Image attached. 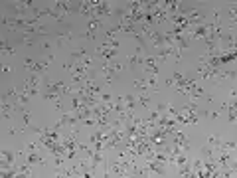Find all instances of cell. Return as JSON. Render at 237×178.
<instances>
[{"instance_id": "ba28073f", "label": "cell", "mask_w": 237, "mask_h": 178, "mask_svg": "<svg viewBox=\"0 0 237 178\" xmlns=\"http://www.w3.org/2000/svg\"><path fill=\"white\" fill-rule=\"evenodd\" d=\"M2 71H4V73H12V67L10 65H2Z\"/></svg>"}, {"instance_id": "52a82bcc", "label": "cell", "mask_w": 237, "mask_h": 178, "mask_svg": "<svg viewBox=\"0 0 237 178\" xmlns=\"http://www.w3.org/2000/svg\"><path fill=\"white\" fill-rule=\"evenodd\" d=\"M164 109H166V105H164V103H158V105H156V111H158V113H162Z\"/></svg>"}, {"instance_id": "7a4b0ae2", "label": "cell", "mask_w": 237, "mask_h": 178, "mask_svg": "<svg viewBox=\"0 0 237 178\" xmlns=\"http://www.w3.org/2000/svg\"><path fill=\"white\" fill-rule=\"evenodd\" d=\"M85 56H89L85 47H77V49H73V52H71V58H85Z\"/></svg>"}, {"instance_id": "8992f818", "label": "cell", "mask_w": 237, "mask_h": 178, "mask_svg": "<svg viewBox=\"0 0 237 178\" xmlns=\"http://www.w3.org/2000/svg\"><path fill=\"white\" fill-rule=\"evenodd\" d=\"M28 150H38V142H30L28 144Z\"/></svg>"}, {"instance_id": "3957f363", "label": "cell", "mask_w": 237, "mask_h": 178, "mask_svg": "<svg viewBox=\"0 0 237 178\" xmlns=\"http://www.w3.org/2000/svg\"><path fill=\"white\" fill-rule=\"evenodd\" d=\"M36 42V36H26V34H22V44H26V46H32Z\"/></svg>"}, {"instance_id": "6da1fadb", "label": "cell", "mask_w": 237, "mask_h": 178, "mask_svg": "<svg viewBox=\"0 0 237 178\" xmlns=\"http://www.w3.org/2000/svg\"><path fill=\"white\" fill-rule=\"evenodd\" d=\"M55 38H57V46H63L65 42H71L73 40V32H59Z\"/></svg>"}, {"instance_id": "5b68a950", "label": "cell", "mask_w": 237, "mask_h": 178, "mask_svg": "<svg viewBox=\"0 0 237 178\" xmlns=\"http://www.w3.org/2000/svg\"><path fill=\"white\" fill-rule=\"evenodd\" d=\"M42 47H44V49H51V47H53V44H51V42H44V44H42Z\"/></svg>"}, {"instance_id": "277c9868", "label": "cell", "mask_w": 237, "mask_h": 178, "mask_svg": "<svg viewBox=\"0 0 237 178\" xmlns=\"http://www.w3.org/2000/svg\"><path fill=\"white\" fill-rule=\"evenodd\" d=\"M63 71H73V63H69V61L63 63Z\"/></svg>"}]
</instances>
